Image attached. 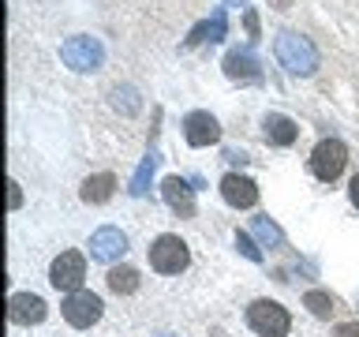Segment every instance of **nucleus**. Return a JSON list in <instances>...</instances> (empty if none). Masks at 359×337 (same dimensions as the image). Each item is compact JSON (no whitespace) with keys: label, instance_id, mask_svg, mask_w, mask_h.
Masks as SVG:
<instances>
[{"label":"nucleus","instance_id":"nucleus-3","mask_svg":"<svg viewBox=\"0 0 359 337\" xmlns=\"http://www.w3.org/2000/svg\"><path fill=\"white\" fill-rule=\"evenodd\" d=\"M150 266L157 270V274H184V270L191 266L187 244L180 240L176 232H161L150 244Z\"/></svg>","mask_w":359,"mask_h":337},{"label":"nucleus","instance_id":"nucleus-1","mask_svg":"<svg viewBox=\"0 0 359 337\" xmlns=\"http://www.w3.org/2000/svg\"><path fill=\"white\" fill-rule=\"evenodd\" d=\"M273 53L280 67L292 75H314V67H318V49L311 45V38H303L296 30H280L273 41Z\"/></svg>","mask_w":359,"mask_h":337},{"label":"nucleus","instance_id":"nucleus-17","mask_svg":"<svg viewBox=\"0 0 359 337\" xmlns=\"http://www.w3.org/2000/svg\"><path fill=\"white\" fill-rule=\"evenodd\" d=\"M105 285H109V292H116V296H131V292H139L142 277L135 266H109Z\"/></svg>","mask_w":359,"mask_h":337},{"label":"nucleus","instance_id":"nucleus-9","mask_svg":"<svg viewBox=\"0 0 359 337\" xmlns=\"http://www.w3.org/2000/svg\"><path fill=\"white\" fill-rule=\"evenodd\" d=\"M221 199L236 210H251L258 202V184L251 176H240V173H229L221 180Z\"/></svg>","mask_w":359,"mask_h":337},{"label":"nucleus","instance_id":"nucleus-16","mask_svg":"<svg viewBox=\"0 0 359 337\" xmlns=\"http://www.w3.org/2000/svg\"><path fill=\"white\" fill-rule=\"evenodd\" d=\"M112 191H116V176H112V173H97V176H86L83 180L79 199L90 202V206H101V202L112 199Z\"/></svg>","mask_w":359,"mask_h":337},{"label":"nucleus","instance_id":"nucleus-25","mask_svg":"<svg viewBox=\"0 0 359 337\" xmlns=\"http://www.w3.org/2000/svg\"><path fill=\"white\" fill-rule=\"evenodd\" d=\"M19 202H22V191H19L15 180H11V199H8V206H11V210H19Z\"/></svg>","mask_w":359,"mask_h":337},{"label":"nucleus","instance_id":"nucleus-21","mask_svg":"<svg viewBox=\"0 0 359 337\" xmlns=\"http://www.w3.org/2000/svg\"><path fill=\"white\" fill-rule=\"evenodd\" d=\"M251 229L266 240V247H285V232H280L269 218H255V221H251Z\"/></svg>","mask_w":359,"mask_h":337},{"label":"nucleus","instance_id":"nucleus-24","mask_svg":"<svg viewBox=\"0 0 359 337\" xmlns=\"http://www.w3.org/2000/svg\"><path fill=\"white\" fill-rule=\"evenodd\" d=\"M333 337H359V322H341L333 330Z\"/></svg>","mask_w":359,"mask_h":337},{"label":"nucleus","instance_id":"nucleus-20","mask_svg":"<svg viewBox=\"0 0 359 337\" xmlns=\"http://www.w3.org/2000/svg\"><path fill=\"white\" fill-rule=\"evenodd\" d=\"M154 168H157V154L150 150V154L142 157V165H139V173H135V180H131V195H146V184H150Z\"/></svg>","mask_w":359,"mask_h":337},{"label":"nucleus","instance_id":"nucleus-8","mask_svg":"<svg viewBox=\"0 0 359 337\" xmlns=\"http://www.w3.org/2000/svg\"><path fill=\"white\" fill-rule=\"evenodd\" d=\"M184 139H187V146H210V143H217L221 139L217 117H210L206 109L187 112V117H184Z\"/></svg>","mask_w":359,"mask_h":337},{"label":"nucleus","instance_id":"nucleus-7","mask_svg":"<svg viewBox=\"0 0 359 337\" xmlns=\"http://www.w3.org/2000/svg\"><path fill=\"white\" fill-rule=\"evenodd\" d=\"M64 311V322L75 326V330H90L97 319H101V296H94V292L79 289V292H67V300L60 303Z\"/></svg>","mask_w":359,"mask_h":337},{"label":"nucleus","instance_id":"nucleus-26","mask_svg":"<svg viewBox=\"0 0 359 337\" xmlns=\"http://www.w3.org/2000/svg\"><path fill=\"white\" fill-rule=\"evenodd\" d=\"M348 195H352V202H355V210H359V173L352 176V184H348Z\"/></svg>","mask_w":359,"mask_h":337},{"label":"nucleus","instance_id":"nucleus-14","mask_svg":"<svg viewBox=\"0 0 359 337\" xmlns=\"http://www.w3.org/2000/svg\"><path fill=\"white\" fill-rule=\"evenodd\" d=\"M224 75L229 79H240V83H255V79H262V72H258V60L251 49H232L224 53Z\"/></svg>","mask_w":359,"mask_h":337},{"label":"nucleus","instance_id":"nucleus-15","mask_svg":"<svg viewBox=\"0 0 359 337\" xmlns=\"http://www.w3.org/2000/svg\"><path fill=\"white\" fill-rule=\"evenodd\" d=\"M224 34H229V15H224V8H213L210 19H202L195 30L187 34V45H202V41H221Z\"/></svg>","mask_w":359,"mask_h":337},{"label":"nucleus","instance_id":"nucleus-5","mask_svg":"<svg viewBox=\"0 0 359 337\" xmlns=\"http://www.w3.org/2000/svg\"><path fill=\"white\" fill-rule=\"evenodd\" d=\"M344 165H348V146L341 139H318V146L311 150V173L322 184H333L344 173Z\"/></svg>","mask_w":359,"mask_h":337},{"label":"nucleus","instance_id":"nucleus-4","mask_svg":"<svg viewBox=\"0 0 359 337\" xmlns=\"http://www.w3.org/2000/svg\"><path fill=\"white\" fill-rule=\"evenodd\" d=\"M60 60L72 67V72H97L101 60H105V45L90 34H75L60 45Z\"/></svg>","mask_w":359,"mask_h":337},{"label":"nucleus","instance_id":"nucleus-10","mask_svg":"<svg viewBox=\"0 0 359 337\" xmlns=\"http://www.w3.org/2000/svg\"><path fill=\"white\" fill-rule=\"evenodd\" d=\"M123 251H128V236L120 229H112V225L90 236V258H97V263H116Z\"/></svg>","mask_w":359,"mask_h":337},{"label":"nucleus","instance_id":"nucleus-2","mask_svg":"<svg viewBox=\"0 0 359 337\" xmlns=\"http://www.w3.org/2000/svg\"><path fill=\"white\" fill-rule=\"evenodd\" d=\"M247 326L258 337H288L292 319L277 300H251L247 303Z\"/></svg>","mask_w":359,"mask_h":337},{"label":"nucleus","instance_id":"nucleus-11","mask_svg":"<svg viewBox=\"0 0 359 337\" xmlns=\"http://www.w3.org/2000/svg\"><path fill=\"white\" fill-rule=\"evenodd\" d=\"M45 300L34 296V292H15V296L8 300V319L15 326H38L45 319Z\"/></svg>","mask_w":359,"mask_h":337},{"label":"nucleus","instance_id":"nucleus-13","mask_svg":"<svg viewBox=\"0 0 359 337\" xmlns=\"http://www.w3.org/2000/svg\"><path fill=\"white\" fill-rule=\"evenodd\" d=\"M262 135H266L269 146H292L299 139V128H296L292 117H285V112H269V117L262 120Z\"/></svg>","mask_w":359,"mask_h":337},{"label":"nucleus","instance_id":"nucleus-6","mask_svg":"<svg viewBox=\"0 0 359 337\" xmlns=\"http://www.w3.org/2000/svg\"><path fill=\"white\" fill-rule=\"evenodd\" d=\"M49 281H53V289H60V292H79L83 289V281H86L83 251H60L56 255L53 266H49Z\"/></svg>","mask_w":359,"mask_h":337},{"label":"nucleus","instance_id":"nucleus-22","mask_svg":"<svg viewBox=\"0 0 359 337\" xmlns=\"http://www.w3.org/2000/svg\"><path fill=\"white\" fill-rule=\"evenodd\" d=\"M236 247H240V251H243L247 258H251V263H262V251L255 247V240H251L247 232H236Z\"/></svg>","mask_w":359,"mask_h":337},{"label":"nucleus","instance_id":"nucleus-18","mask_svg":"<svg viewBox=\"0 0 359 337\" xmlns=\"http://www.w3.org/2000/svg\"><path fill=\"white\" fill-rule=\"evenodd\" d=\"M303 308H307L314 319H333L337 315V300L330 296V292H318V289H311L307 296H303Z\"/></svg>","mask_w":359,"mask_h":337},{"label":"nucleus","instance_id":"nucleus-12","mask_svg":"<svg viewBox=\"0 0 359 337\" xmlns=\"http://www.w3.org/2000/svg\"><path fill=\"white\" fill-rule=\"evenodd\" d=\"M161 195H165L168 206H172V213H180V218H195V187H191L184 176H165Z\"/></svg>","mask_w":359,"mask_h":337},{"label":"nucleus","instance_id":"nucleus-27","mask_svg":"<svg viewBox=\"0 0 359 337\" xmlns=\"http://www.w3.org/2000/svg\"><path fill=\"white\" fill-rule=\"evenodd\" d=\"M165 337H168V333H165Z\"/></svg>","mask_w":359,"mask_h":337},{"label":"nucleus","instance_id":"nucleus-19","mask_svg":"<svg viewBox=\"0 0 359 337\" xmlns=\"http://www.w3.org/2000/svg\"><path fill=\"white\" fill-rule=\"evenodd\" d=\"M112 109L123 112V117H135V112L142 109L139 90H135V86H112Z\"/></svg>","mask_w":359,"mask_h":337},{"label":"nucleus","instance_id":"nucleus-23","mask_svg":"<svg viewBox=\"0 0 359 337\" xmlns=\"http://www.w3.org/2000/svg\"><path fill=\"white\" fill-rule=\"evenodd\" d=\"M243 27H247V34H251V41H258V11H255V8H247Z\"/></svg>","mask_w":359,"mask_h":337}]
</instances>
